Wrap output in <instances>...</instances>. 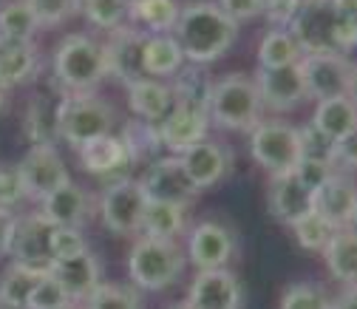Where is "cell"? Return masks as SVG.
<instances>
[{
  "label": "cell",
  "mask_w": 357,
  "mask_h": 309,
  "mask_svg": "<svg viewBox=\"0 0 357 309\" xmlns=\"http://www.w3.org/2000/svg\"><path fill=\"white\" fill-rule=\"evenodd\" d=\"M176 40L193 66H207L233 49L238 40V23H233L213 0H196L178 9Z\"/></svg>",
  "instance_id": "obj_1"
},
{
  "label": "cell",
  "mask_w": 357,
  "mask_h": 309,
  "mask_svg": "<svg viewBox=\"0 0 357 309\" xmlns=\"http://www.w3.org/2000/svg\"><path fill=\"white\" fill-rule=\"evenodd\" d=\"M261 94L252 77L225 74L210 82L207 91V116L218 128L227 130H252L261 122Z\"/></svg>",
  "instance_id": "obj_2"
},
{
  "label": "cell",
  "mask_w": 357,
  "mask_h": 309,
  "mask_svg": "<svg viewBox=\"0 0 357 309\" xmlns=\"http://www.w3.org/2000/svg\"><path fill=\"white\" fill-rule=\"evenodd\" d=\"M54 77L68 94H91L108 77L105 49L85 34L66 37L54 52Z\"/></svg>",
  "instance_id": "obj_3"
},
{
  "label": "cell",
  "mask_w": 357,
  "mask_h": 309,
  "mask_svg": "<svg viewBox=\"0 0 357 309\" xmlns=\"http://www.w3.org/2000/svg\"><path fill=\"white\" fill-rule=\"evenodd\" d=\"M185 250L176 241H162V239H139L133 244L128 255V276L139 289L159 292L170 284L185 270Z\"/></svg>",
  "instance_id": "obj_4"
},
{
  "label": "cell",
  "mask_w": 357,
  "mask_h": 309,
  "mask_svg": "<svg viewBox=\"0 0 357 309\" xmlns=\"http://www.w3.org/2000/svg\"><path fill=\"white\" fill-rule=\"evenodd\" d=\"M114 122V108L94 94H68L57 103V137L74 148L111 134Z\"/></svg>",
  "instance_id": "obj_5"
},
{
  "label": "cell",
  "mask_w": 357,
  "mask_h": 309,
  "mask_svg": "<svg viewBox=\"0 0 357 309\" xmlns=\"http://www.w3.org/2000/svg\"><path fill=\"white\" fill-rule=\"evenodd\" d=\"M250 153L270 176H281V173L295 170L301 162L298 128H292L281 119L258 122L250 130Z\"/></svg>",
  "instance_id": "obj_6"
},
{
  "label": "cell",
  "mask_w": 357,
  "mask_h": 309,
  "mask_svg": "<svg viewBox=\"0 0 357 309\" xmlns=\"http://www.w3.org/2000/svg\"><path fill=\"white\" fill-rule=\"evenodd\" d=\"M287 31L303 54H340L337 52V15L329 0H301Z\"/></svg>",
  "instance_id": "obj_7"
},
{
  "label": "cell",
  "mask_w": 357,
  "mask_h": 309,
  "mask_svg": "<svg viewBox=\"0 0 357 309\" xmlns=\"http://www.w3.org/2000/svg\"><path fill=\"white\" fill-rule=\"evenodd\" d=\"M148 210V196L139 182L133 179H116L105 188L100 213L102 225L116 236H133L142 230V218Z\"/></svg>",
  "instance_id": "obj_8"
},
{
  "label": "cell",
  "mask_w": 357,
  "mask_h": 309,
  "mask_svg": "<svg viewBox=\"0 0 357 309\" xmlns=\"http://www.w3.org/2000/svg\"><path fill=\"white\" fill-rule=\"evenodd\" d=\"M298 66L306 82L309 100L324 103V100L349 97L354 63L346 54H303Z\"/></svg>",
  "instance_id": "obj_9"
},
{
  "label": "cell",
  "mask_w": 357,
  "mask_h": 309,
  "mask_svg": "<svg viewBox=\"0 0 357 309\" xmlns=\"http://www.w3.org/2000/svg\"><path fill=\"white\" fill-rule=\"evenodd\" d=\"M139 185L148 202H162V204H176V207H188L199 196L196 182L190 179V173L185 170L178 156L153 159Z\"/></svg>",
  "instance_id": "obj_10"
},
{
  "label": "cell",
  "mask_w": 357,
  "mask_h": 309,
  "mask_svg": "<svg viewBox=\"0 0 357 309\" xmlns=\"http://www.w3.org/2000/svg\"><path fill=\"white\" fill-rule=\"evenodd\" d=\"M17 170H20V179L26 188V199H37V202H43L49 193H54L57 188L71 182L66 162L54 145H31L26 151L23 162L17 165Z\"/></svg>",
  "instance_id": "obj_11"
},
{
  "label": "cell",
  "mask_w": 357,
  "mask_h": 309,
  "mask_svg": "<svg viewBox=\"0 0 357 309\" xmlns=\"http://www.w3.org/2000/svg\"><path fill=\"white\" fill-rule=\"evenodd\" d=\"M151 34L139 31L133 26H116L111 29V37L105 43V60H108V74L119 77L122 85L139 82L148 77L145 71V46Z\"/></svg>",
  "instance_id": "obj_12"
},
{
  "label": "cell",
  "mask_w": 357,
  "mask_h": 309,
  "mask_svg": "<svg viewBox=\"0 0 357 309\" xmlns=\"http://www.w3.org/2000/svg\"><path fill=\"white\" fill-rule=\"evenodd\" d=\"M54 225L49 222L43 213H31L17 218V230L12 239V258L15 264H23L29 270H40L49 273L52 270V236H54Z\"/></svg>",
  "instance_id": "obj_13"
},
{
  "label": "cell",
  "mask_w": 357,
  "mask_h": 309,
  "mask_svg": "<svg viewBox=\"0 0 357 309\" xmlns=\"http://www.w3.org/2000/svg\"><path fill=\"white\" fill-rule=\"evenodd\" d=\"M210 116L202 105H173L167 116L159 122V137L162 148H167L173 156H182L196 142L207 140Z\"/></svg>",
  "instance_id": "obj_14"
},
{
  "label": "cell",
  "mask_w": 357,
  "mask_h": 309,
  "mask_svg": "<svg viewBox=\"0 0 357 309\" xmlns=\"http://www.w3.org/2000/svg\"><path fill=\"white\" fill-rule=\"evenodd\" d=\"M255 85H258V94H261V105L266 111H275V114L295 111L303 100H309L301 66H287V68H275V71L258 68Z\"/></svg>",
  "instance_id": "obj_15"
},
{
  "label": "cell",
  "mask_w": 357,
  "mask_h": 309,
  "mask_svg": "<svg viewBox=\"0 0 357 309\" xmlns=\"http://www.w3.org/2000/svg\"><path fill=\"white\" fill-rule=\"evenodd\" d=\"M236 236L221 222H202L190 230L188 258L202 270H225V264L236 255Z\"/></svg>",
  "instance_id": "obj_16"
},
{
  "label": "cell",
  "mask_w": 357,
  "mask_h": 309,
  "mask_svg": "<svg viewBox=\"0 0 357 309\" xmlns=\"http://www.w3.org/2000/svg\"><path fill=\"white\" fill-rule=\"evenodd\" d=\"M241 284L230 270H202L188 289L190 309H241Z\"/></svg>",
  "instance_id": "obj_17"
},
{
  "label": "cell",
  "mask_w": 357,
  "mask_h": 309,
  "mask_svg": "<svg viewBox=\"0 0 357 309\" xmlns=\"http://www.w3.org/2000/svg\"><path fill=\"white\" fill-rule=\"evenodd\" d=\"M266 204H270V213L275 216V222L292 227L295 222H301L306 213L315 210V193H312V190L298 179L295 170H289V173L273 176Z\"/></svg>",
  "instance_id": "obj_18"
},
{
  "label": "cell",
  "mask_w": 357,
  "mask_h": 309,
  "mask_svg": "<svg viewBox=\"0 0 357 309\" xmlns=\"http://www.w3.org/2000/svg\"><path fill=\"white\" fill-rule=\"evenodd\" d=\"M52 278L63 287V292L68 295V301H88L100 284H102V267L91 250H82L71 258H60L52 264Z\"/></svg>",
  "instance_id": "obj_19"
},
{
  "label": "cell",
  "mask_w": 357,
  "mask_h": 309,
  "mask_svg": "<svg viewBox=\"0 0 357 309\" xmlns=\"http://www.w3.org/2000/svg\"><path fill=\"white\" fill-rule=\"evenodd\" d=\"M315 210L335 230L351 227V218L357 210V182L351 179V173L335 170L329 176V179L315 190Z\"/></svg>",
  "instance_id": "obj_20"
},
{
  "label": "cell",
  "mask_w": 357,
  "mask_h": 309,
  "mask_svg": "<svg viewBox=\"0 0 357 309\" xmlns=\"http://www.w3.org/2000/svg\"><path fill=\"white\" fill-rule=\"evenodd\" d=\"M178 159H182L185 170L190 173V179L196 182L199 190L218 185L233 167V151L218 140H202L193 148H188Z\"/></svg>",
  "instance_id": "obj_21"
},
{
  "label": "cell",
  "mask_w": 357,
  "mask_h": 309,
  "mask_svg": "<svg viewBox=\"0 0 357 309\" xmlns=\"http://www.w3.org/2000/svg\"><path fill=\"white\" fill-rule=\"evenodd\" d=\"M40 213L46 216L54 227L82 230L85 222L94 213V204H91V196H88V190L77 188L74 182H66L63 188H57L54 193H49L46 199L40 202Z\"/></svg>",
  "instance_id": "obj_22"
},
{
  "label": "cell",
  "mask_w": 357,
  "mask_h": 309,
  "mask_svg": "<svg viewBox=\"0 0 357 309\" xmlns=\"http://www.w3.org/2000/svg\"><path fill=\"white\" fill-rule=\"evenodd\" d=\"M128 88V100H130V108L139 119L145 122H153L159 125L167 111L173 108V94H170V85L153 80V77H145L139 82H130L125 85Z\"/></svg>",
  "instance_id": "obj_23"
},
{
  "label": "cell",
  "mask_w": 357,
  "mask_h": 309,
  "mask_svg": "<svg viewBox=\"0 0 357 309\" xmlns=\"http://www.w3.org/2000/svg\"><path fill=\"white\" fill-rule=\"evenodd\" d=\"M324 261L332 278L357 287V230L351 227L335 230L329 244L324 247Z\"/></svg>",
  "instance_id": "obj_24"
},
{
  "label": "cell",
  "mask_w": 357,
  "mask_h": 309,
  "mask_svg": "<svg viewBox=\"0 0 357 309\" xmlns=\"http://www.w3.org/2000/svg\"><path fill=\"white\" fill-rule=\"evenodd\" d=\"M37 68L34 43L0 37V88H12L26 82Z\"/></svg>",
  "instance_id": "obj_25"
},
{
  "label": "cell",
  "mask_w": 357,
  "mask_h": 309,
  "mask_svg": "<svg viewBox=\"0 0 357 309\" xmlns=\"http://www.w3.org/2000/svg\"><path fill=\"white\" fill-rule=\"evenodd\" d=\"M77 156H79L82 170L94 173V176H105V173H114L128 165V151H125L122 140L114 134H105V137H97L91 142L79 145Z\"/></svg>",
  "instance_id": "obj_26"
},
{
  "label": "cell",
  "mask_w": 357,
  "mask_h": 309,
  "mask_svg": "<svg viewBox=\"0 0 357 309\" xmlns=\"http://www.w3.org/2000/svg\"><path fill=\"white\" fill-rule=\"evenodd\" d=\"M312 125H315L326 140H332L337 145L340 140H346L351 134V130H357V105L351 103V97L324 100L315 108Z\"/></svg>",
  "instance_id": "obj_27"
},
{
  "label": "cell",
  "mask_w": 357,
  "mask_h": 309,
  "mask_svg": "<svg viewBox=\"0 0 357 309\" xmlns=\"http://www.w3.org/2000/svg\"><path fill=\"white\" fill-rule=\"evenodd\" d=\"M188 207L176 204H162V202H148L145 218H142V233L148 239H162V241H176V236H182L188 227L185 218Z\"/></svg>",
  "instance_id": "obj_28"
},
{
  "label": "cell",
  "mask_w": 357,
  "mask_h": 309,
  "mask_svg": "<svg viewBox=\"0 0 357 309\" xmlns=\"http://www.w3.org/2000/svg\"><path fill=\"white\" fill-rule=\"evenodd\" d=\"M185 54L178 40L170 34H151L145 46V71L148 77H173L182 71Z\"/></svg>",
  "instance_id": "obj_29"
},
{
  "label": "cell",
  "mask_w": 357,
  "mask_h": 309,
  "mask_svg": "<svg viewBox=\"0 0 357 309\" xmlns=\"http://www.w3.org/2000/svg\"><path fill=\"white\" fill-rule=\"evenodd\" d=\"M301 57H303V52L298 49V43L292 40V34L287 29L266 31L264 40H261V46H258V68H266V71L298 66Z\"/></svg>",
  "instance_id": "obj_30"
},
{
  "label": "cell",
  "mask_w": 357,
  "mask_h": 309,
  "mask_svg": "<svg viewBox=\"0 0 357 309\" xmlns=\"http://www.w3.org/2000/svg\"><path fill=\"white\" fill-rule=\"evenodd\" d=\"M128 17L137 20L148 34H167L178 23V3L176 0H130Z\"/></svg>",
  "instance_id": "obj_31"
},
{
  "label": "cell",
  "mask_w": 357,
  "mask_h": 309,
  "mask_svg": "<svg viewBox=\"0 0 357 309\" xmlns=\"http://www.w3.org/2000/svg\"><path fill=\"white\" fill-rule=\"evenodd\" d=\"M46 276L40 270H29L23 264H12V267L0 278V306L3 309H26L29 298L37 287V281Z\"/></svg>",
  "instance_id": "obj_32"
},
{
  "label": "cell",
  "mask_w": 357,
  "mask_h": 309,
  "mask_svg": "<svg viewBox=\"0 0 357 309\" xmlns=\"http://www.w3.org/2000/svg\"><path fill=\"white\" fill-rule=\"evenodd\" d=\"M122 145L128 151V162H142V159H153V153L162 148V137H159V125L145 122V119H130L122 130Z\"/></svg>",
  "instance_id": "obj_33"
},
{
  "label": "cell",
  "mask_w": 357,
  "mask_h": 309,
  "mask_svg": "<svg viewBox=\"0 0 357 309\" xmlns=\"http://www.w3.org/2000/svg\"><path fill=\"white\" fill-rule=\"evenodd\" d=\"M26 130L31 137V145H54V137H57V103L34 100L29 105Z\"/></svg>",
  "instance_id": "obj_34"
},
{
  "label": "cell",
  "mask_w": 357,
  "mask_h": 309,
  "mask_svg": "<svg viewBox=\"0 0 357 309\" xmlns=\"http://www.w3.org/2000/svg\"><path fill=\"white\" fill-rule=\"evenodd\" d=\"M34 31H37V20H34V12L29 9L26 0H12V3L0 9V37L31 43Z\"/></svg>",
  "instance_id": "obj_35"
},
{
  "label": "cell",
  "mask_w": 357,
  "mask_h": 309,
  "mask_svg": "<svg viewBox=\"0 0 357 309\" xmlns=\"http://www.w3.org/2000/svg\"><path fill=\"white\" fill-rule=\"evenodd\" d=\"M85 309H142V298L133 287L100 284L85 301Z\"/></svg>",
  "instance_id": "obj_36"
},
{
  "label": "cell",
  "mask_w": 357,
  "mask_h": 309,
  "mask_svg": "<svg viewBox=\"0 0 357 309\" xmlns=\"http://www.w3.org/2000/svg\"><path fill=\"white\" fill-rule=\"evenodd\" d=\"M292 233H295L298 247L315 253V250H324V247L329 244L335 227L326 222V218H324L318 210H312V213H306V216L301 218V222L292 225Z\"/></svg>",
  "instance_id": "obj_37"
},
{
  "label": "cell",
  "mask_w": 357,
  "mask_h": 309,
  "mask_svg": "<svg viewBox=\"0 0 357 309\" xmlns=\"http://www.w3.org/2000/svg\"><path fill=\"white\" fill-rule=\"evenodd\" d=\"M130 0H79V9L97 29H116L128 17Z\"/></svg>",
  "instance_id": "obj_38"
},
{
  "label": "cell",
  "mask_w": 357,
  "mask_h": 309,
  "mask_svg": "<svg viewBox=\"0 0 357 309\" xmlns=\"http://www.w3.org/2000/svg\"><path fill=\"white\" fill-rule=\"evenodd\" d=\"M281 309H332V298L318 284H292L281 298Z\"/></svg>",
  "instance_id": "obj_39"
},
{
  "label": "cell",
  "mask_w": 357,
  "mask_h": 309,
  "mask_svg": "<svg viewBox=\"0 0 357 309\" xmlns=\"http://www.w3.org/2000/svg\"><path fill=\"white\" fill-rule=\"evenodd\" d=\"M298 142H301V159H315V162L335 165V142L326 140L312 122H306L303 128H298Z\"/></svg>",
  "instance_id": "obj_40"
},
{
  "label": "cell",
  "mask_w": 357,
  "mask_h": 309,
  "mask_svg": "<svg viewBox=\"0 0 357 309\" xmlns=\"http://www.w3.org/2000/svg\"><path fill=\"white\" fill-rule=\"evenodd\" d=\"M37 26H60L79 12V0H26Z\"/></svg>",
  "instance_id": "obj_41"
},
{
  "label": "cell",
  "mask_w": 357,
  "mask_h": 309,
  "mask_svg": "<svg viewBox=\"0 0 357 309\" xmlns=\"http://www.w3.org/2000/svg\"><path fill=\"white\" fill-rule=\"evenodd\" d=\"M66 303H71L68 295H66L63 287L52 278V273H46V276L37 281V287H34V292H31L26 309H60V306H66Z\"/></svg>",
  "instance_id": "obj_42"
},
{
  "label": "cell",
  "mask_w": 357,
  "mask_h": 309,
  "mask_svg": "<svg viewBox=\"0 0 357 309\" xmlns=\"http://www.w3.org/2000/svg\"><path fill=\"white\" fill-rule=\"evenodd\" d=\"M26 199V188L20 179L17 165H0V210H15Z\"/></svg>",
  "instance_id": "obj_43"
},
{
  "label": "cell",
  "mask_w": 357,
  "mask_h": 309,
  "mask_svg": "<svg viewBox=\"0 0 357 309\" xmlns=\"http://www.w3.org/2000/svg\"><path fill=\"white\" fill-rule=\"evenodd\" d=\"M82 250H88L85 239H82V230H74V227H57L54 230V236H52V258L54 261L71 258Z\"/></svg>",
  "instance_id": "obj_44"
},
{
  "label": "cell",
  "mask_w": 357,
  "mask_h": 309,
  "mask_svg": "<svg viewBox=\"0 0 357 309\" xmlns=\"http://www.w3.org/2000/svg\"><path fill=\"white\" fill-rule=\"evenodd\" d=\"M337 167L335 165H326V162H315V159H301L298 162V167H295V173H298V179L312 190V193H315L326 179H329V176L335 173Z\"/></svg>",
  "instance_id": "obj_45"
},
{
  "label": "cell",
  "mask_w": 357,
  "mask_h": 309,
  "mask_svg": "<svg viewBox=\"0 0 357 309\" xmlns=\"http://www.w3.org/2000/svg\"><path fill=\"white\" fill-rule=\"evenodd\" d=\"M218 9L233 23H247L264 15V0H218Z\"/></svg>",
  "instance_id": "obj_46"
},
{
  "label": "cell",
  "mask_w": 357,
  "mask_h": 309,
  "mask_svg": "<svg viewBox=\"0 0 357 309\" xmlns=\"http://www.w3.org/2000/svg\"><path fill=\"white\" fill-rule=\"evenodd\" d=\"M335 165L337 167H346V173L349 170H357V130H351L346 140H340L335 145Z\"/></svg>",
  "instance_id": "obj_47"
},
{
  "label": "cell",
  "mask_w": 357,
  "mask_h": 309,
  "mask_svg": "<svg viewBox=\"0 0 357 309\" xmlns=\"http://www.w3.org/2000/svg\"><path fill=\"white\" fill-rule=\"evenodd\" d=\"M337 52L346 54L351 49H357V17H337Z\"/></svg>",
  "instance_id": "obj_48"
},
{
  "label": "cell",
  "mask_w": 357,
  "mask_h": 309,
  "mask_svg": "<svg viewBox=\"0 0 357 309\" xmlns=\"http://www.w3.org/2000/svg\"><path fill=\"white\" fill-rule=\"evenodd\" d=\"M15 230H17V216L12 210H0V255L12 250Z\"/></svg>",
  "instance_id": "obj_49"
},
{
  "label": "cell",
  "mask_w": 357,
  "mask_h": 309,
  "mask_svg": "<svg viewBox=\"0 0 357 309\" xmlns=\"http://www.w3.org/2000/svg\"><path fill=\"white\" fill-rule=\"evenodd\" d=\"M332 309H357V287H349L332 301Z\"/></svg>",
  "instance_id": "obj_50"
},
{
  "label": "cell",
  "mask_w": 357,
  "mask_h": 309,
  "mask_svg": "<svg viewBox=\"0 0 357 309\" xmlns=\"http://www.w3.org/2000/svg\"><path fill=\"white\" fill-rule=\"evenodd\" d=\"M349 97L357 105V63H354V71H351V91H349Z\"/></svg>",
  "instance_id": "obj_51"
},
{
  "label": "cell",
  "mask_w": 357,
  "mask_h": 309,
  "mask_svg": "<svg viewBox=\"0 0 357 309\" xmlns=\"http://www.w3.org/2000/svg\"><path fill=\"white\" fill-rule=\"evenodd\" d=\"M275 3H281V0H264V9H270V6H275Z\"/></svg>",
  "instance_id": "obj_52"
},
{
  "label": "cell",
  "mask_w": 357,
  "mask_h": 309,
  "mask_svg": "<svg viewBox=\"0 0 357 309\" xmlns=\"http://www.w3.org/2000/svg\"><path fill=\"white\" fill-rule=\"evenodd\" d=\"M351 230H357V210H354V218H351Z\"/></svg>",
  "instance_id": "obj_53"
},
{
  "label": "cell",
  "mask_w": 357,
  "mask_h": 309,
  "mask_svg": "<svg viewBox=\"0 0 357 309\" xmlns=\"http://www.w3.org/2000/svg\"><path fill=\"white\" fill-rule=\"evenodd\" d=\"M60 309H79L77 303H66V306H60Z\"/></svg>",
  "instance_id": "obj_54"
},
{
  "label": "cell",
  "mask_w": 357,
  "mask_h": 309,
  "mask_svg": "<svg viewBox=\"0 0 357 309\" xmlns=\"http://www.w3.org/2000/svg\"><path fill=\"white\" fill-rule=\"evenodd\" d=\"M170 309H190L188 303H178V306H170Z\"/></svg>",
  "instance_id": "obj_55"
},
{
  "label": "cell",
  "mask_w": 357,
  "mask_h": 309,
  "mask_svg": "<svg viewBox=\"0 0 357 309\" xmlns=\"http://www.w3.org/2000/svg\"><path fill=\"white\" fill-rule=\"evenodd\" d=\"M0 108H3V88H0Z\"/></svg>",
  "instance_id": "obj_56"
}]
</instances>
